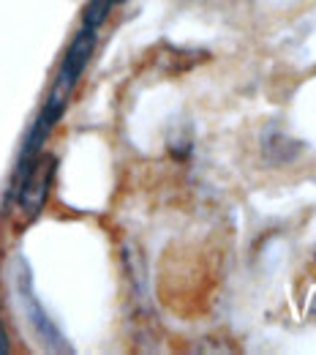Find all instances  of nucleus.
<instances>
[{
  "instance_id": "obj_1",
  "label": "nucleus",
  "mask_w": 316,
  "mask_h": 355,
  "mask_svg": "<svg viewBox=\"0 0 316 355\" xmlns=\"http://www.w3.org/2000/svg\"><path fill=\"white\" fill-rule=\"evenodd\" d=\"M55 167H57V159L49 156V153H41L22 175L14 180L11 191L17 194V208H19L25 222H33L44 211L52 180H55Z\"/></svg>"
},
{
  "instance_id": "obj_3",
  "label": "nucleus",
  "mask_w": 316,
  "mask_h": 355,
  "mask_svg": "<svg viewBox=\"0 0 316 355\" xmlns=\"http://www.w3.org/2000/svg\"><path fill=\"white\" fill-rule=\"evenodd\" d=\"M8 353V336H6V331H3V325H0V355Z\"/></svg>"
},
{
  "instance_id": "obj_2",
  "label": "nucleus",
  "mask_w": 316,
  "mask_h": 355,
  "mask_svg": "<svg viewBox=\"0 0 316 355\" xmlns=\"http://www.w3.org/2000/svg\"><path fill=\"white\" fill-rule=\"evenodd\" d=\"M19 295H22L25 311H28V320L33 322V328L39 331V336L46 342V347L68 353V345H66V342H63V336L55 331V325L49 322V317L44 314L41 304L36 301V295H33V290H30V273H28V268H22V273H19Z\"/></svg>"
}]
</instances>
